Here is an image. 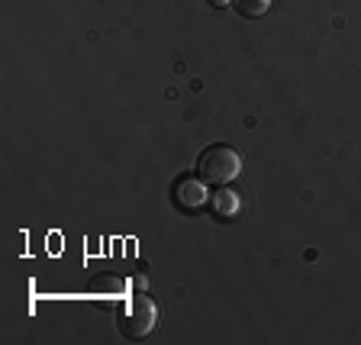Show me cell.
<instances>
[{
  "mask_svg": "<svg viewBox=\"0 0 361 345\" xmlns=\"http://www.w3.org/2000/svg\"><path fill=\"white\" fill-rule=\"evenodd\" d=\"M197 174H200L207 184H216V188L233 184L242 174L239 149H233V145H210V149L197 158Z\"/></svg>",
  "mask_w": 361,
  "mask_h": 345,
  "instance_id": "1",
  "label": "cell"
},
{
  "mask_svg": "<svg viewBox=\"0 0 361 345\" xmlns=\"http://www.w3.org/2000/svg\"><path fill=\"white\" fill-rule=\"evenodd\" d=\"M116 326L126 339H145L155 332L158 326V307L145 297V291H139L135 297H129L116 313Z\"/></svg>",
  "mask_w": 361,
  "mask_h": 345,
  "instance_id": "2",
  "label": "cell"
},
{
  "mask_svg": "<svg viewBox=\"0 0 361 345\" xmlns=\"http://www.w3.org/2000/svg\"><path fill=\"white\" fill-rule=\"evenodd\" d=\"M207 197H210V188H207L203 178H180L174 184V200L184 210H200L203 203H207Z\"/></svg>",
  "mask_w": 361,
  "mask_h": 345,
  "instance_id": "3",
  "label": "cell"
},
{
  "mask_svg": "<svg viewBox=\"0 0 361 345\" xmlns=\"http://www.w3.org/2000/svg\"><path fill=\"white\" fill-rule=\"evenodd\" d=\"M210 207L219 219H235L242 213V197H239V190H233L229 184H223V188L210 197Z\"/></svg>",
  "mask_w": 361,
  "mask_h": 345,
  "instance_id": "4",
  "label": "cell"
},
{
  "mask_svg": "<svg viewBox=\"0 0 361 345\" xmlns=\"http://www.w3.org/2000/svg\"><path fill=\"white\" fill-rule=\"evenodd\" d=\"M233 7L245 20H258V16H264L271 10V0H233Z\"/></svg>",
  "mask_w": 361,
  "mask_h": 345,
  "instance_id": "5",
  "label": "cell"
},
{
  "mask_svg": "<svg viewBox=\"0 0 361 345\" xmlns=\"http://www.w3.org/2000/svg\"><path fill=\"white\" fill-rule=\"evenodd\" d=\"M133 287H135V291H145V287H149V284H145V274H135V278H133Z\"/></svg>",
  "mask_w": 361,
  "mask_h": 345,
  "instance_id": "6",
  "label": "cell"
},
{
  "mask_svg": "<svg viewBox=\"0 0 361 345\" xmlns=\"http://www.w3.org/2000/svg\"><path fill=\"white\" fill-rule=\"evenodd\" d=\"M213 7H229V4H233V0H210Z\"/></svg>",
  "mask_w": 361,
  "mask_h": 345,
  "instance_id": "7",
  "label": "cell"
}]
</instances>
